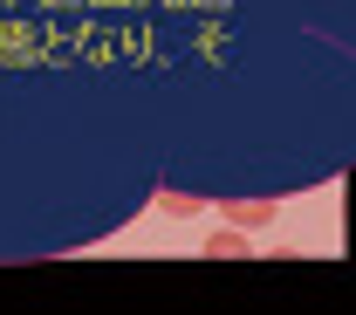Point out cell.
I'll return each instance as SVG.
<instances>
[{"instance_id": "1", "label": "cell", "mask_w": 356, "mask_h": 315, "mask_svg": "<svg viewBox=\"0 0 356 315\" xmlns=\"http://www.w3.org/2000/svg\"><path fill=\"white\" fill-rule=\"evenodd\" d=\"M220 213H226L233 226H240V233H261V226L274 220V199H226Z\"/></svg>"}, {"instance_id": "2", "label": "cell", "mask_w": 356, "mask_h": 315, "mask_svg": "<svg viewBox=\"0 0 356 315\" xmlns=\"http://www.w3.org/2000/svg\"><path fill=\"white\" fill-rule=\"evenodd\" d=\"M206 254H247V233H213Z\"/></svg>"}]
</instances>
